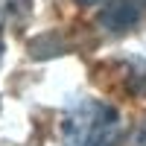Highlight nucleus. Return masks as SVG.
<instances>
[{"label":"nucleus","instance_id":"obj_1","mask_svg":"<svg viewBox=\"0 0 146 146\" xmlns=\"http://www.w3.org/2000/svg\"><path fill=\"white\" fill-rule=\"evenodd\" d=\"M120 114L108 102L79 100L64 117L62 146H120Z\"/></svg>","mask_w":146,"mask_h":146},{"label":"nucleus","instance_id":"obj_2","mask_svg":"<svg viewBox=\"0 0 146 146\" xmlns=\"http://www.w3.org/2000/svg\"><path fill=\"white\" fill-rule=\"evenodd\" d=\"M146 0H108V9H102L100 23L108 32H126L143 18Z\"/></svg>","mask_w":146,"mask_h":146},{"label":"nucleus","instance_id":"obj_3","mask_svg":"<svg viewBox=\"0 0 146 146\" xmlns=\"http://www.w3.org/2000/svg\"><path fill=\"white\" fill-rule=\"evenodd\" d=\"M27 9H29V3L27 0H0V27L9 21V18H27Z\"/></svg>","mask_w":146,"mask_h":146},{"label":"nucleus","instance_id":"obj_4","mask_svg":"<svg viewBox=\"0 0 146 146\" xmlns=\"http://www.w3.org/2000/svg\"><path fill=\"white\" fill-rule=\"evenodd\" d=\"M135 146H146V120H143V126L137 129V137H135Z\"/></svg>","mask_w":146,"mask_h":146},{"label":"nucleus","instance_id":"obj_5","mask_svg":"<svg viewBox=\"0 0 146 146\" xmlns=\"http://www.w3.org/2000/svg\"><path fill=\"white\" fill-rule=\"evenodd\" d=\"M76 3H82V6H96V3H105V0H76Z\"/></svg>","mask_w":146,"mask_h":146},{"label":"nucleus","instance_id":"obj_6","mask_svg":"<svg viewBox=\"0 0 146 146\" xmlns=\"http://www.w3.org/2000/svg\"><path fill=\"white\" fill-rule=\"evenodd\" d=\"M0 53H3V41H0Z\"/></svg>","mask_w":146,"mask_h":146}]
</instances>
